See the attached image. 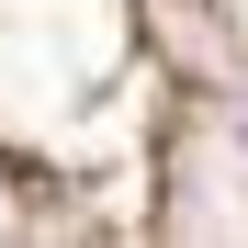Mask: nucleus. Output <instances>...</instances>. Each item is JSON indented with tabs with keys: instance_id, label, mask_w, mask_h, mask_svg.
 <instances>
[{
	"instance_id": "1",
	"label": "nucleus",
	"mask_w": 248,
	"mask_h": 248,
	"mask_svg": "<svg viewBox=\"0 0 248 248\" xmlns=\"http://www.w3.org/2000/svg\"><path fill=\"white\" fill-rule=\"evenodd\" d=\"M237 147H248V113H237Z\"/></svg>"
}]
</instances>
